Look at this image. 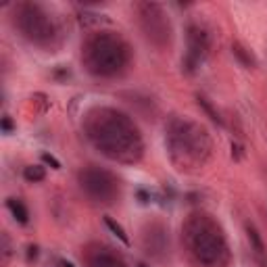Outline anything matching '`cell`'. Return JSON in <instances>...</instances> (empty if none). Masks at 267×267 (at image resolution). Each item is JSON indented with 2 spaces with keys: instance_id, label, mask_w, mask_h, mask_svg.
Here are the masks:
<instances>
[{
  "instance_id": "5b68a950",
  "label": "cell",
  "mask_w": 267,
  "mask_h": 267,
  "mask_svg": "<svg viewBox=\"0 0 267 267\" xmlns=\"http://www.w3.org/2000/svg\"><path fill=\"white\" fill-rule=\"evenodd\" d=\"M19 28L21 32L28 35L33 42H46L48 38H52V23L48 19L46 13H42L38 6L33 4H25L19 13Z\"/></svg>"
},
{
  "instance_id": "4fadbf2b",
  "label": "cell",
  "mask_w": 267,
  "mask_h": 267,
  "mask_svg": "<svg viewBox=\"0 0 267 267\" xmlns=\"http://www.w3.org/2000/svg\"><path fill=\"white\" fill-rule=\"evenodd\" d=\"M2 130H4V132H11V130H13V123H11V119H8V117L2 119Z\"/></svg>"
},
{
  "instance_id": "9c48e42d",
  "label": "cell",
  "mask_w": 267,
  "mask_h": 267,
  "mask_svg": "<svg viewBox=\"0 0 267 267\" xmlns=\"http://www.w3.org/2000/svg\"><path fill=\"white\" fill-rule=\"evenodd\" d=\"M23 177L28 182H42L44 177H46V171H44V167L40 165H30V167H25V171H23Z\"/></svg>"
},
{
  "instance_id": "3957f363",
  "label": "cell",
  "mask_w": 267,
  "mask_h": 267,
  "mask_svg": "<svg viewBox=\"0 0 267 267\" xmlns=\"http://www.w3.org/2000/svg\"><path fill=\"white\" fill-rule=\"evenodd\" d=\"M190 248L197 261L202 265H215L221 261V255L226 253V242L219 230L204 219L194 221L190 226Z\"/></svg>"
},
{
  "instance_id": "5bb4252c",
  "label": "cell",
  "mask_w": 267,
  "mask_h": 267,
  "mask_svg": "<svg viewBox=\"0 0 267 267\" xmlns=\"http://www.w3.org/2000/svg\"><path fill=\"white\" fill-rule=\"evenodd\" d=\"M61 267H75V265L71 263V261H63V263H61Z\"/></svg>"
},
{
  "instance_id": "ba28073f",
  "label": "cell",
  "mask_w": 267,
  "mask_h": 267,
  "mask_svg": "<svg viewBox=\"0 0 267 267\" xmlns=\"http://www.w3.org/2000/svg\"><path fill=\"white\" fill-rule=\"evenodd\" d=\"M6 207L11 209V213H13V217L19 221V224H28L30 221V213H28V209H25V204L21 202V200H17V199H8L6 200Z\"/></svg>"
},
{
  "instance_id": "7a4b0ae2",
  "label": "cell",
  "mask_w": 267,
  "mask_h": 267,
  "mask_svg": "<svg viewBox=\"0 0 267 267\" xmlns=\"http://www.w3.org/2000/svg\"><path fill=\"white\" fill-rule=\"evenodd\" d=\"M126 42L113 33H99L86 46V65L96 75H115L128 65Z\"/></svg>"
},
{
  "instance_id": "6da1fadb",
  "label": "cell",
  "mask_w": 267,
  "mask_h": 267,
  "mask_svg": "<svg viewBox=\"0 0 267 267\" xmlns=\"http://www.w3.org/2000/svg\"><path fill=\"white\" fill-rule=\"evenodd\" d=\"M88 136L102 153L115 161H136L142 153L138 128L119 111L100 109L90 115Z\"/></svg>"
},
{
  "instance_id": "7c38bea8",
  "label": "cell",
  "mask_w": 267,
  "mask_h": 267,
  "mask_svg": "<svg viewBox=\"0 0 267 267\" xmlns=\"http://www.w3.org/2000/svg\"><path fill=\"white\" fill-rule=\"evenodd\" d=\"M42 161H44V163H48V165H52V169H61V161H57V159L52 157V155H48V153H44V155H42Z\"/></svg>"
},
{
  "instance_id": "277c9868",
  "label": "cell",
  "mask_w": 267,
  "mask_h": 267,
  "mask_svg": "<svg viewBox=\"0 0 267 267\" xmlns=\"http://www.w3.org/2000/svg\"><path fill=\"white\" fill-rule=\"evenodd\" d=\"M79 184L82 188L90 194L92 199L100 200V202H111L117 197V180L104 169H96V167H88L79 173Z\"/></svg>"
},
{
  "instance_id": "8fae6325",
  "label": "cell",
  "mask_w": 267,
  "mask_h": 267,
  "mask_svg": "<svg viewBox=\"0 0 267 267\" xmlns=\"http://www.w3.org/2000/svg\"><path fill=\"white\" fill-rule=\"evenodd\" d=\"M246 232H248V240H251L253 246H255V251L259 253V255H263V253H265V244H263V240L259 238V234H257V230H255L253 226H248Z\"/></svg>"
},
{
  "instance_id": "30bf717a",
  "label": "cell",
  "mask_w": 267,
  "mask_h": 267,
  "mask_svg": "<svg viewBox=\"0 0 267 267\" xmlns=\"http://www.w3.org/2000/svg\"><path fill=\"white\" fill-rule=\"evenodd\" d=\"M104 224H106V228H109L115 236H117V238L121 240L123 244H130V238H128V234H126V230H123V226H119L113 217H104Z\"/></svg>"
},
{
  "instance_id": "8992f818",
  "label": "cell",
  "mask_w": 267,
  "mask_h": 267,
  "mask_svg": "<svg viewBox=\"0 0 267 267\" xmlns=\"http://www.w3.org/2000/svg\"><path fill=\"white\" fill-rule=\"evenodd\" d=\"M188 42H190V50H188V69H194L199 63L202 55L207 52V33L199 28H192L190 35H188Z\"/></svg>"
},
{
  "instance_id": "9a60e30c",
  "label": "cell",
  "mask_w": 267,
  "mask_h": 267,
  "mask_svg": "<svg viewBox=\"0 0 267 267\" xmlns=\"http://www.w3.org/2000/svg\"><path fill=\"white\" fill-rule=\"evenodd\" d=\"M138 267H148V265H144V263H140V265H138Z\"/></svg>"
},
{
  "instance_id": "52a82bcc",
  "label": "cell",
  "mask_w": 267,
  "mask_h": 267,
  "mask_svg": "<svg viewBox=\"0 0 267 267\" xmlns=\"http://www.w3.org/2000/svg\"><path fill=\"white\" fill-rule=\"evenodd\" d=\"M88 267H126V261H123L119 255L111 253L109 248H100V251L90 255Z\"/></svg>"
}]
</instances>
